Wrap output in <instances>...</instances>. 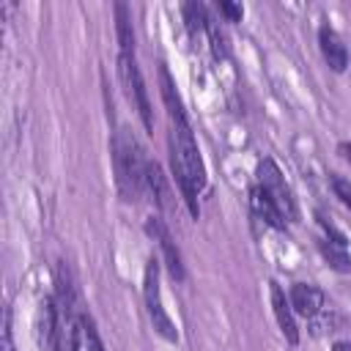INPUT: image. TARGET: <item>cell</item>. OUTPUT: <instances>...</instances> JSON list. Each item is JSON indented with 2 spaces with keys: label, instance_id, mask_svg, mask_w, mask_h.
I'll use <instances>...</instances> for the list:
<instances>
[{
  "label": "cell",
  "instance_id": "cell-1",
  "mask_svg": "<svg viewBox=\"0 0 351 351\" xmlns=\"http://www.w3.org/2000/svg\"><path fill=\"white\" fill-rule=\"evenodd\" d=\"M167 145H170L173 176L181 186V195H184L192 217H197V192L206 186V167H203V159H200V151H197L189 123H170Z\"/></svg>",
  "mask_w": 351,
  "mask_h": 351
},
{
  "label": "cell",
  "instance_id": "cell-2",
  "mask_svg": "<svg viewBox=\"0 0 351 351\" xmlns=\"http://www.w3.org/2000/svg\"><path fill=\"white\" fill-rule=\"evenodd\" d=\"M145 165L148 159L143 156L134 134L129 129H118L112 134V167L123 200H140L145 189Z\"/></svg>",
  "mask_w": 351,
  "mask_h": 351
},
{
  "label": "cell",
  "instance_id": "cell-3",
  "mask_svg": "<svg viewBox=\"0 0 351 351\" xmlns=\"http://www.w3.org/2000/svg\"><path fill=\"white\" fill-rule=\"evenodd\" d=\"M143 296H145V310H148V318H151L154 329H156L165 340L176 343V340H178V329H176L173 318L167 315V310H165V304H162V293H159V261H156V258H148V263H145Z\"/></svg>",
  "mask_w": 351,
  "mask_h": 351
},
{
  "label": "cell",
  "instance_id": "cell-4",
  "mask_svg": "<svg viewBox=\"0 0 351 351\" xmlns=\"http://www.w3.org/2000/svg\"><path fill=\"white\" fill-rule=\"evenodd\" d=\"M118 74H121V82L126 88V96L129 101L137 107L140 112V121L143 126L151 132L154 129V118H151V101H148V90H145V82H143V74H140V66L134 60V55H118Z\"/></svg>",
  "mask_w": 351,
  "mask_h": 351
},
{
  "label": "cell",
  "instance_id": "cell-5",
  "mask_svg": "<svg viewBox=\"0 0 351 351\" xmlns=\"http://www.w3.org/2000/svg\"><path fill=\"white\" fill-rule=\"evenodd\" d=\"M255 176H258V186L280 206V211L288 217V219H296V203H293V195L280 173V167L274 165V159H261L258 167H255Z\"/></svg>",
  "mask_w": 351,
  "mask_h": 351
},
{
  "label": "cell",
  "instance_id": "cell-6",
  "mask_svg": "<svg viewBox=\"0 0 351 351\" xmlns=\"http://www.w3.org/2000/svg\"><path fill=\"white\" fill-rule=\"evenodd\" d=\"M145 233H148L154 241H159L162 255H165V263H167V269H170L173 280H184L181 252H178V247H176V241H173V236H170L167 225H165L159 217H148V219H145Z\"/></svg>",
  "mask_w": 351,
  "mask_h": 351
},
{
  "label": "cell",
  "instance_id": "cell-7",
  "mask_svg": "<svg viewBox=\"0 0 351 351\" xmlns=\"http://www.w3.org/2000/svg\"><path fill=\"white\" fill-rule=\"evenodd\" d=\"M36 337L41 351H60V329H58V307L52 299H44L36 313Z\"/></svg>",
  "mask_w": 351,
  "mask_h": 351
},
{
  "label": "cell",
  "instance_id": "cell-8",
  "mask_svg": "<svg viewBox=\"0 0 351 351\" xmlns=\"http://www.w3.org/2000/svg\"><path fill=\"white\" fill-rule=\"evenodd\" d=\"M318 47H321V55H324V60L329 63L332 71H337V74L346 71V66H348V49L343 44V38L329 25H321L318 27Z\"/></svg>",
  "mask_w": 351,
  "mask_h": 351
},
{
  "label": "cell",
  "instance_id": "cell-9",
  "mask_svg": "<svg viewBox=\"0 0 351 351\" xmlns=\"http://www.w3.org/2000/svg\"><path fill=\"white\" fill-rule=\"evenodd\" d=\"M288 302L304 318H318V313L324 310V293L310 282H293Z\"/></svg>",
  "mask_w": 351,
  "mask_h": 351
},
{
  "label": "cell",
  "instance_id": "cell-10",
  "mask_svg": "<svg viewBox=\"0 0 351 351\" xmlns=\"http://www.w3.org/2000/svg\"><path fill=\"white\" fill-rule=\"evenodd\" d=\"M269 291H271V310H274V318L280 324V332L291 346H296L299 343V329H296V321H293V313H291V302L285 299V293L277 282H269Z\"/></svg>",
  "mask_w": 351,
  "mask_h": 351
},
{
  "label": "cell",
  "instance_id": "cell-11",
  "mask_svg": "<svg viewBox=\"0 0 351 351\" xmlns=\"http://www.w3.org/2000/svg\"><path fill=\"white\" fill-rule=\"evenodd\" d=\"M69 348L71 351H104L96 326L88 315H74L71 321V335H69Z\"/></svg>",
  "mask_w": 351,
  "mask_h": 351
},
{
  "label": "cell",
  "instance_id": "cell-12",
  "mask_svg": "<svg viewBox=\"0 0 351 351\" xmlns=\"http://www.w3.org/2000/svg\"><path fill=\"white\" fill-rule=\"evenodd\" d=\"M159 93H162V101L167 107V115H170V123H186V112H184V101L176 90V82L167 71V66L162 63L159 66Z\"/></svg>",
  "mask_w": 351,
  "mask_h": 351
},
{
  "label": "cell",
  "instance_id": "cell-13",
  "mask_svg": "<svg viewBox=\"0 0 351 351\" xmlns=\"http://www.w3.org/2000/svg\"><path fill=\"white\" fill-rule=\"evenodd\" d=\"M250 203H252L255 217H261L266 225H271V228H277V230H285V214L280 211V206H277L261 186H255V189L250 192Z\"/></svg>",
  "mask_w": 351,
  "mask_h": 351
},
{
  "label": "cell",
  "instance_id": "cell-14",
  "mask_svg": "<svg viewBox=\"0 0 351 351\" xmlns=\"http://www.w3.org/2000/svg\"><path fill=\"white\" fill-rule=\"evenodd\" d=\"M145 186H148L154 203H156L162 211H167V208H170V186H167V178H165L162 167H159L156 162H151V159H148V165H145Z\"/></svg>",
  "mask_w": 351,
  "mask_h": 351
},
{
  "label": "cell",
  "instance_id": "cell-15",
  "mask_svg": "<svg viewBox=\"0 0 351 351\" xmlns=\"http://www.w3.org/2000/svg\"><path fill=\"white\" fill-rule=\"evenodd\" d=\"M115 33L123 55H134V30H132V14L126 3H115Z\"/></svg>",
  "mask_w": 351,
  "mask_h": 351
},
{
  "label": "cell",
  "instance_id": "cell-16",
  "mask_svg": "<svg viewBox=\"0 0 351 351\" xmlns=\"http://www.w3.org/2000/svg\"><path fill=\"white\" fill-rule=\"evenodd\" d=\"M55 282H58V299H60V313H66L69 318H71V313L77 310V296H74V285H71V280H69V269H66V263H60L58 266V274H55ZM74 321V318H71Z\"/></svg>",
  "mask_w": 351,
  "mask_h": 351
},
{
  "label": "cell",
  "instance_id": "cell-17",
  "mask_svg": "<svg viewBox=\"0 0 351 351\" xmlns=\"http://www.w3.org/2000/svg\"><path fill=\"white\" fill-rule=\"evenodd\" d=\"M318 247H321L324 258H326L337 271H348V269H351V258H348V252H346V244H337V241L321 239V241H318Z\"/></svg>",
  "mask_w": 351,
  "mask_h": 351
},
{
  "label": "cell",
  "instance_id": "cell-18",
  "mask_svg": "<svg viewBox=\"0 0 351 351\" xmlns=\"http://www.w3.org/2000/svg\"><path fill=\"white\" fill-rule=\"evenodd\" d=\"M181 11H184V22H186L192 36H197V33H203L208 27V16H206V8L200 3H186Z\"/></svg>",
  "mask_w": 351,
  "mask_h": 351
},
{
  "label": "cell",
  "instance_id": "cell-19",
  "mask_svg": "<svg viewBox=\"0 0 351 351\" xmlns=\"http://www.w3.org/2000/svg\"><path fill=\"white\" fill-rule=\"evenodd\" d=\"M329 184H332V192H335V197L351 211V181L348 178H343V176H337V173H332L329 176Z\"/></svg>",
  "mask_w": 351,
  "mask_h": 351
},
{
  "label": "cell",
  "instance_id": "cell-20",
  "mask_svg": "<svg viewBox=\"0 0 351 351\" xmlns=\"http://www.w3.org/2000/svg\"><path fill=\"white\" fill-rule=\"evenodd\" d=\"M206 33H208V41H211V52H214V58H217V60L228 58V44H225V36H222V30H219L214 22H208Z\"/></svg>",
  "mask_w": 351,
  "mask_h": 351
},
{
  "label": "cell",
  "instance_id": "cell-21",
  "mask_svg": "<svg viewBox=\"0 0 351 351\" xmlns=\"http://www.w3.org/2000/svg\"><path fill=\"white\" fill-rule=\"evenodd\" d=\"M219 11L228 16V22H241V16H244V8L241 5H236V3H219Z\"/></svg>",
  "mask_w": 351,
  "mask_h": 351
},
{
  "label": "cell",
  "instance_id": "cell-22",
  "mask_svg": "<svg viewBox=\"0 0 351 351\" xmlns=\"http://www.w3.org/2000/svg\"><path fill=\"white\" fill-rule=\"evenodd\" d=\"M337 151H340V156L351 165V143H340V145H337Z\"/></svg>",
  "mask_w": 351,
  "mask_h": 351
},
{
  "label": "cell",
  "instance_id": "cell-23",
  "mask_svg": "<svg viewBox=\"0 0 351 351\" xmlns=\"http://www.w3.org/2000/svg\"><path fill=\"white\" fill-rule=\"evenodd\" d=\"M335 351H351V346H348V343H337Z\"/></svg>",
  "mask_w": 351,
  "mask_h": 351
}]
</instances>
